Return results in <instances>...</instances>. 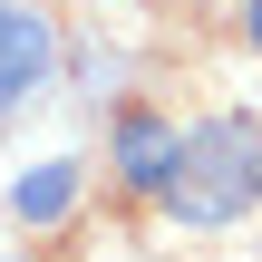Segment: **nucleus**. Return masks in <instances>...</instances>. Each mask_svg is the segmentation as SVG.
<instances>
[{
    "label": "nucleus",
    "mask_w": 262,
    "mask_h": 262,
    "mask_svg": "<svg viewBox=\"0 0 262 262\" xmlns=\"http://www.w3.org/2000/svg\"><path fill=\"white\" fill-rule=\"evenodd\" d=\"M175 224L194 233H224L262 204V126L253 117H204L175 136V165H165V194H156Z\"/></svg>",
    "instance_id": "1"
},
{
    "label": "nucleus",
    "mask_w": 262,
    "mask_h": 262,
    "mask_svg": "<svg viewBox=\"0 0 262 262\" xmlns=\"http://www.w3.org/2000/svg\"><path fill=\"white\" fill-rule=\"evenodd\" d=\"M49 68H58L49 19H39V10H19V0H0V117H10V107L49 78Z\"/></svg>",
    "instance_id": "2"
},
{
    "label": "nucleus",
    "mask_w": 262,
    "mask_h": 262,
    "mask_svg": "<svg viewBox=\"0 0 262 262\" xmlns=\"http://www.w3.org/2000/svg\"><path fill=\"white\" fill-rule=\"evenodd\" d=\"M107 156H117V175H126L136 194H165V165H175V126H165L156 107H126V117H117V136H107Z\"/></svg>",
    "instance_id": "3"
},
{
    "label": "nucleus",
    "mask_w": 262,
    "mask_h": 262,
    "mask_svg": "<svg viewBox=\"0 0 262 262\" xmlns=\"http://www.w3.org/2000/svg\"><path fill=\"white\" fill-rule=\"evenodd\" d=\"M68 204H78V165H68V156H58V165H39V175H19V185H10V214H19V224H29V233H49V224H58V214H68Z\"/></svg>",
    "instance_id": "4"
},
{
    "label": "nucleus",
    "mask_w": 262,
    "mask_h": 262,
    "mask_svg": "<svg viewBox=\"0 0 262 262\" xmlns=\"http://www.w3.org/2000/svg\"><path fill=\"white\" fill-rule=\"evenodd\" d=\"M243 29H253V39H262V0H253V10H243Z\"/></svg>",
    "instance_id": "5"
}]
</instances>
